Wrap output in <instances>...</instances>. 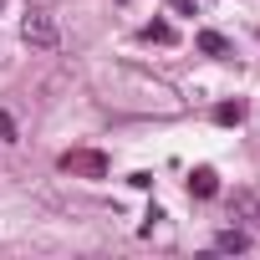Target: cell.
<instances>
[{
  "instance_id": "cell-7",
  "label": "cell",
  "mask_w": 260,
  "mask_h": 260,
  "mask_svg": "<svg viewBox=\"0 0 260 260\" xmlns=\"http://www.w3.org/2000/svg\"><path fill=\"white\" fill-rule=\"evenodd\" d=\"M214 122H224V127L245 122V102H219V107H214Z\"/></svg>"
},
{
  "instance_id": "cell-8",
  "label": "cell",
  "mask_w": 260,
  "mask_h": 260,
  "mask_svg": "<svg viewBox=\"0 0 260 260\" xmlns=\"http://www.w3.org/2000/svg\"><path fill=\"white\" fill-rule=\"evenodd\" d=\"M0 143H21V138H16V122H11V112H0Z\"/></svg>"
},
{
  "instance_id": "cell-9",
  "label": "cell",
  "mask_w": 260,
  "mask_h": 260,
  "mask_svg": "<svg viewBox=\"0 0 260 260\" xmlns=\"http://www.w3.org/2000/svg\"><path fill=\"white\" fill-rule=\"evenodd\" d=\"M174 6H179V11H184V16H194V11H199V6H204V0H174Z\"/></svg>"
},
{
  "instance_id": "cell-2",
  "label": "cell",
  "mask_w": 260,
  "mask_h": 260,
  "mask_svg": "<svg viewBox=\"0 0 260 260\" xmlns=\"http://www.w3.org/2000/svg\"><path fill=\"white\" fill-rule=\"evenodd\" d=\"M56 169L72 174V179H107V153H97V148H67L56 158Z\"/></svg>"
},
{
  "instance_id": "cell-4",
  "label": "cell",
  "mask_w": 260,
  "mask_h": 260,
  "mask_svg": "<svg viewBox=\"0 0 260 260\" xmlns=\"http://www.w3.org/2000/svg\"><path fill=\"white\" fill-rule=\"evenodd\" d=\"M189 194L214 199V194H219V174H214V169H194V174H189Z\"/></svg>"
},
{
  "instance_id": "cell-10",
  "label": "cell",
  "mask_w": 260,
  "mask_h": 260,
  "mask_svg": "<svg viewBox=\"0 0 260 260\" xmlns=\"http://www.w3.org/2000/svg\"><path fill=\"white\" fill-rule=\"evenodd\" d=\"M255 219H260V209H255Z\"/></svg>"
},
{
  "instance_id": "cell-11",
  "label": "cell",
  "mask_w": 260,
  "mask_h": 260,
  "mask_svg": "<svg viewBox=\"0 0 260 260\" xmlns=\"http://www.w3.org/2000/svg\"><path fill=\"white\" fill-rule=\"evenodd\" d=\"M0 6H6V0H0Z\"/></svg>"
},
{
  "instance_id": "cell-3",
  "label": "cell",
  "mask_w": 260,
  "mask_h": 260,
  "mask_svg": "<svg viewBox=\"0 0 260 260\" xmlns=\"http://www.w3.org/2000/svg\"><path fill=\"white\" fill-rule=\"evenodd\" d=\"M194 41H199V51H204V56H214V61H235V46H230V36H219V31H199Z\"/></svg>"
},
{
  "instance_id": "cell-6",
  "label": "cell",
  "mask_w": 260,
  "mask_h": 260,
  "mask_svg": "<svg viewBox=\"0 0 260 260\" xmlns=\"http://www.w3.org/2000/svg\"><path fill=\"white\" fill-rule=\"evenodd\" d=\"M214 250H224V255H240V250H250V235H245V230H224V235L214 240Z\"/></svg>"
},
{
  "instance_id": "cell-1",
  "label": "cell",
  "mask_w": 260,
  "mask_h": 260,
  "mask_svg": "<svg viewBox=\"0 0 260 260\" xmlns=\"http://www.w3.org/2000/svg\"><path fill=\"white\" fill-rule=\"evenodd\" d=\"M21 41H26L31 51H56V41H61L56 16H51V11H41V6H31V11L21 16Z\"/></svg>"
},
{
  "instance_id": "cell-5",
  "label": "cell",
  "mask_w": 260,
  "mask_h": 260,
  "mask_svg": "<svg viewBox=\"0 0 260 260\" xmlns=\"http://www.w3.org/2000/svg\"><path fill=\"white\" fill-rule=\"evenodd\" d=\"M143 41H158V46H174V41H179V31H174L169 21H148V26H143Z\"/></svg>"
}]
</instances>
